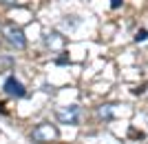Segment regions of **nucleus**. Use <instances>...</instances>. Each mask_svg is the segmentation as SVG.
<instances>
[{
    "label": "nucleus",
    "instance_id": "1",
    "mask_svg": "<svg viewBox=\"0 0 148 144\" xmlns=\"http://www.w3.org/2000/svg\"><path fill=\"white\" fill-rule=\"evenodd\" d=\"M80 107L77 104H71V107H62V109H58V113H56V118H58V122L60 124H71V126H77L80 124Z\"/></svg>",
    "mask_w": 148,
    "mask_h": 144
},
{
    "label": "nucleus",
    "instance_id": "2",
    "mask_svg": "<svg viewBox=\"0 0 148 144\" xmlns=\"http://www.w3.org/2000/svg\"><path fill=\"white\" fill-rule=\"evenodd\" d=\"M58 138V129L49 122H44V124H38L31 133V140L33 142H51V140Z\"/></svg>",
    "mask_w": 148,
    "mask_h": 144
},
{
    "label": "nucleus",
    "instance_id": "3",
    "mask_svg": "<svg viewBox=\"0 0 148 144\" xmlns=\"http://www.w3.org/2000/svg\"><path fill=\"white\" fill-rule=\"evenodd\" d=\"M5 38H7V42L11 44L13 49H25L27 47V38H25V33H22L20 27H7Z\"/></svg>",
    "mask_w": 148,
    "mask_h": 144
},
{
    "label": "nucleus",
    "instance_id": "4",
    "mask_svg": "<svg viewBox=\"0 0 148 144\" xmlns=\"http://www.w3.org/2000/svg\"><path fill=\"white\" fill-rule=\"evenodd\" d=\"M2 89H5V93L11 95V98H25V95H27L22 82L16 80V75H9V78L5 80V87H2Z\"/></svg>",
    "mask_w": 148,
    "mask_h": 144
},
{
    "label": "nucleus",
    "instance_id": "5",
    "mask_svg": "<svg viewBox=\"0 0 148 144\" xmlns=\"http://www.w3.org/2000/svg\"><path fill=\"white\" fill-rule=\"evenodd\" d=\"M97 115H99V118L111 120L113 115H115V104H102V107L97 109Z\"/></svg>",
    "mask_w": 148,
    "mask_h": 144
},
{
    "label": "nucleus",
    "instance_id": "6",
    "mask_svg": "<svg viewBox=\"0 0 148 144\" xmlns=\"http://www.w3.org/2000/svg\"><path fill=\"white\" fill-rule=\"evenodd\" d=\"M47 44L53 47V49H60L62 47V38H58V33H49V36H47Z\"/></svg>",
    "mask_w": 148,
    "mask_h": 144
},
{
    "label": "nucleus",
    "instance_id": "7",
    "mask_svg": "<svg viewBox=\"0 0 148 144\" xmlns=\"http://www.w3.org/2000/svg\"><path fill=\"white\" fill-rule=\"evenodd\" d=\"M146 38H148V31H146V29H142V31H137L135 40H137V42H144V40H146Z\"/></svg>",
    "mask_w": 148,
    "mask_h": 144
},
{
    "label": "nucleus",
    "instance_id": "8",
    "mask_svg": "<svg viewBox=\"0 0 148 144\" xmlns=\"http://www.w3.org/2000/svg\"><path fill=\"white\" fill-rule=\"evenodd\" d=\"M56 62H58V64H69V56H60Z\"/></svg>",
    "mask_w": 148,
    "mask_h": 144
},
{
    "label": "nucleus",
    "instance_id": "9",
    "mask_svg": "<svg viewBox=\"0 0 148 144\" xmlns=\"http://www.w3.org/2000/svg\"><path fill=\"white\" fill-rule=\"evenodd\" d=\"M119 5H122V0H113V2H111V7H113V9H117Z\"/></svg>",
    "mask_w": 148,
    "mask_h": 144
},
{
    "label": "nucleus",
    "instance_id": "10",
    "mask_svg": "<svg viewBox=\"0 0 148 144\" xmlns=\"http://www.w3.org/2000/svg\"><path fill=\"white\" fill-rule=\"evenodd\" d=\"M0 2H5V5H13L16 0H0Z\"/></svg>",
    "mask_w": 148,
    "mask_h": 144
},
{
    "label": "nucleus",
    "instance_id": "11",
    "mask_svg": "<svg viewBox=\"0 0 148 144\" xmlns=\"http://www.w3.org/2000/svg\"><path fill=\"white\" fill-rule=\"evenodd\" d=\"M0 111H2V113H5V104H2V102H0Z\"/></svg>",
    "mask_w": 148,
    "mask_h": 144
}]
</instances>
